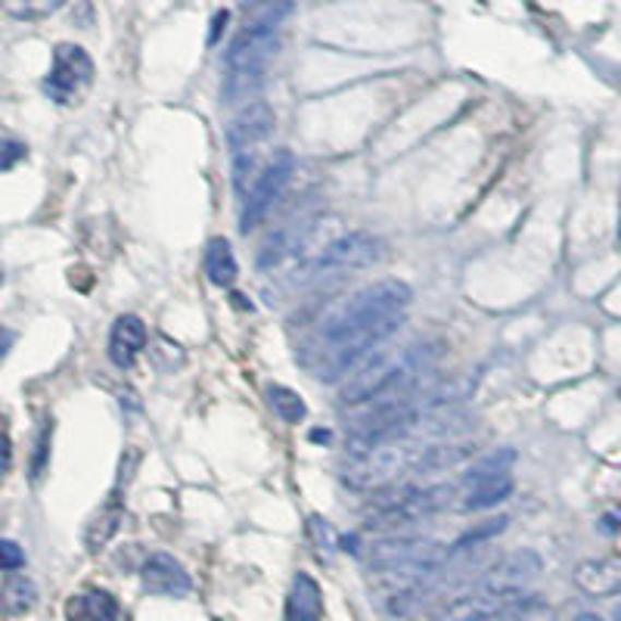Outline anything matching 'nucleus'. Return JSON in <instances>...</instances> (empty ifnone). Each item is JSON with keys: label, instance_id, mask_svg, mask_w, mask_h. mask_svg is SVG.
Returning a JSON list of instances; mask_svg holds the SVG:
<instances>
[{"label": "nucleus", "instance_id": "nucleus-1", "mask_svg": "<svg viewBox=\"0 0 621 621\" xmlns=\"http://www.w3.org/2000/svg\"><path fill=\"white\" fill-rule=\"evenodd\" d=\"M414 292L404 280H380L358 289L355 296L330 311L318 333L308 339L304 361L321 382H339L348 370L363 363L392 333L407 321Z\"/></svg>", "mask_w": 621, "mask_h": 621}, {"label": "nucleus", "instance_id": "nucleus-2", "mask_svg": "<svg viewBox=\"0 0 621 621\" xmlns=\"http://www.w3.org/2000/svg\"><path fill=\"white\" fill-rule=\"evenodd\" d=\"M296 0H267L255 7L252 20L246 22L240 35L227 47V60H224V103H237L249 94H255L267 65L280 50V28L289 20Z\"/></svg>", "mask_w": 621, "mask_h": 621}, {"label": "nucleus", "instance_id": "nucleus-3", "mask_svg": "<svg viewBox=\"0 0 621 621\" xmlns=\"http://www.w3.org/2000/svg\"><path fill=\"white\" fill-rule=\"evenodd\" d=\"M439 363V345H414L398 355H377L363 363V370L348 382L342 392V404L361 407V404L389 402L404 392H417L420 380Z\"/></svg>", "mask_w": 621, "mask_h": 621}, {"label": "nucleus", "instance_id": "nucleus-4", "mask_svg": "<svg viewBox=\"0 0 621 621\" xmlns=\"http://www.w3.org/2000/svg\"><path fill=\"white\" fill-rule=\"evenodd\" d=\"M463 488L457 485H426V488H414V485H407L398 498H392V501H385L367 520V528H377V532H398V528H407V525H417V522L429 520V516H435L441 510H447L451 503L457 501V494H461Z\"/></svg>", "mask_w": 621, "mask_h": 621}, {"label": "nucleus", "instance_id": "nucleus-5", "mask_svg": "<svg viewBox=\"0 0 621 621\" xmlns=\"http://www.w3.org/2000/svg\"><path fill=\"white\" fill-rule=\"evenodd\" d=\"M532 602L525 587H498L481 578L473 590L447 602L432 621H498L520 612Z\"/></svg>", "mask_w": 621, "mask_h": 621}, {"label": "nucleus", "instance_id": "nucleus-6", "mask_svg": "<svg viewBox=\"0 0 621 621\" xmlns=\"http://www.w3.org/2000/svg\"><path fill=\"white\" fill-rule=\"evenodd\" d=\"M382 255H385V242L380 237L351 230V234H342L336 240L326 242L304 267V277L318 280V277H330L342 271H361V267H370L373 261H380Z\"/></svg>", "mask_w": 621, "mask_h": 621}, {"label": "nucleus", "instance_id": "nucleus-7", "mask_svg": "<svg viewBox=\"0 0 621 621\" xmlns=\"http://www.w3.org/2000/svg\"><path fill=\"white\" fill-rule=\"evenodd\" d=\"M94 84V57L81 44H57L53 65L44 79V94L53 103H75Z\"/></svg>", "mask_w": 621, "mask_h": 621}, {"label": "nucleus", "instance_id": "nucleus-8", "mask_svg": "<svg viewBox=\"0 0 621 621\" xmlns=\"http://www.w3.org/2000/svg\"><path fill=\"white\" fill-rule=\"evenodd\" d=\"M296 171V156L289 150H280L274 159L267 162V168L259 175V181L249 187L246 202L240 212V234H252L261 220L267 218V212L274 208V202L286 190V183Z\"/></svg>", "mask_w": 621, "mask_h": 621}, {"label": "nucleus", "instance_id": "nucleus-9", "mask_svg": "<svg viewBox=\"0 0 621 621\" xmlns=\"http://www.w3.org/2000/svg\"><path fill=\"white\" fill-rule=\"evenodd\" d=\"M141 584L146 594H153V597H171V600H181V597H187V594L193 590L190 572H187L171 553H165V550H156V553H150V557L143 560Z\"/></svg>", "mask_w": 621, "mask_h": 621}, {"label": "nucleus", "instance_id": "nucleus-10", "mask_svg": "<svg viewBox=\"0 0 621 621\" xmlns=\"http://www.w3.org/2000/svg\"><path fill=\"white\" fill-rule=\"evenodd\" d=\"M277 121H274V109L267 103H249L240 116L227 124V146L230 153H246L252 146L264 143L274 134Z\"/></svg>", "mask_w": 621, "mask_h": 621}, {"label": "nucleus", "instance_id": "nucleus-11", "mask_svg": "<svg viewBox=\"0 0 621 621\" xmlns=\"http://www.w3.org/2000/svg\"><path fill=\"white\" fill-rule=\"evenodd\" d=\"M146 345H150L146 323L138 314H121L109 330V361L116 363L119 370H128V367L138 363V358L146 351Z\"/></svg>", "mask_w": 621, "mask_h": 621}, {"label": "nucleus", "instance_id": "nucleus-12", "mask_svg": "<svg viewBox=\"0 0 621 621\" xmlns=\"http://www.w3.org/2000/svg\"><path fill=\"white\" fill-rule=\"evenodd\" d=\"M65 619L69 621H128L121 602L100 587H91V590H81L72 594L65 600Z\"/></svg>", "mask_w": 621, "mask_h": 621}, {"label": "nucleus", "instance_id": "nucleus-13", "mask_svg": "<svg viewBox=\"0 0 621 621\" xmlns=\"http://www.w3.org/2000/svg\"><path fill=\"white\" fill-rule=\"evenodd\" d=\"M575 584L587 597H619L621 594V560H587L575 569Z\"/></svg>", "mask_w": 621, "mask_h": 621}, {"label": "nucleus", "instance_id": "nucleus-14", "mask_svg": "<svg viewBox=\"0 0 621 621\" xmlns=\"http://www.w3.org/2000/svg\"><path fill=\"white\" fill-rule=\"evenodd\" d=\"M323 619V590L308 572L292 578L289 597H286V621H321Z\"/></svg>", "mask_w": 621, "mask_h": 621}, {"label": "nucleus", "instance_id": "nucleus-15", "mask_svg": "<svg viewBox=\"0 0 621 621\" xmlns=\"http://www.w3.org/2000/svg\"><path fill=\"white\" fill-rule=\"evenodd\" d=\"M121 516H124V498H121V488H116L109 494V501L103 503L100 510H97V516L87 522V528H84V544H87L91 553H100L103 547L116 538Z\"/></svg>", "mask_w": 621, "mask_h": 621}, {"label": "nucleus", "instance_id": "nucleus-16", "mask_svg": "<svg viewBox=\"0 0 621 621\" xmlns=\"http://www.w3.org/2000/svg\"><path fill=\"white\" fill-rule=\"evenodd\" d=\"M202 267H205V277L215 283L218 289H230L237 283V277H240L237 252H234L230 240H224V237H212V240L205 242Z\"/></svg>", "mask_w": 621, "mask_h": 621}, {"label": "nucleus", "instance_id": "nucleus-17", "mask_svg": "<svg viewBox=\"0 0 621 621\" xmlns=\"http://www.w3.org/2000/svg\"><path fill=\"white\" fill-rule=\"evenodd\" d=\"M516 461H520V454H516L513 447H498V451L485 454V457H479V461L469 463V466L463 469L461 488L466 491V488H473V485H479V481L513 476V466H516Z\"/></svg>", "mask_w": 621, "mask_h": 621}, {"label": "nucleus", "instance_id": "nucleus-18", "mask_svg": "<svg viewBox=\"0 0 621 621\" xmlns=\"http://www.w3.org/2000/svg\"><path fill=\"white\" fill-rule=\"evenodd\" d=\"M469 454H473L469 444L441 441V444H432V447H422L414 473H417V476H435V473H444V469H454V466L466 461Z\"/></svg>", "mask_w": 621, "mask_h": 621}, {"label": "nucleus", "instance_id": "nucleus-19", "mask_svg": "<svg viewBox=\"0 0 621 621\" xmlns=\"http://www.w3.org/2000/svg\"><path fill=\"white\" fill-rule=\"evenodd\" d=\"M516 481L513 476H503V479L479 481L473 488H466V498H463V510L466 513H481V510H494L498 503H503L513 494Z\"/></svg>", "mask_w": 621, "mask_h": 621}, {"label": "nucleus", "instance_id": "nucleus-20", "mask_svg": "<svg viewBox=\"0 0 621 621\" xmlns=\"http://www.w3.org/2000/svg\"><path fill=\"white\" fill-rule=\"evenodd\" d=\"M267 404H271V410H274L283 422H301L308 417V404H304V398H301L299 392H292L289 385H280V382H271V385H267Z\"/></svg>", "mask_w": 621, "mask_h": 621}, {"label": "nucleus", "instance_id": "nucleus-21", "mask_svg": "<svg viewBox=\"0 0 621 621\" xmlns=\"http://www.w3.org/2000/svg\"><path fill=\"white\" fill-rule=\"evenodd\" d=\"M3 602H7L10 616H25L38 602V587L28 578H10L7 587H3Z\"/></svg>", "mask_w": 621, "mask_h": 621}, {"label": "nucleus", "instance_id": "nucleus-22", "mask_svg": "<svg viewBox=\"0 0 621 621\" xmlns=\"http://www.w3.org/2000/svg\"><path fill=\"white\" fill-rule=\"evenodd\" d=\"M506 525H510V520L506 516H494V520H485L479 522L476 528H469V532H463L461 538L454 541V553H466V550H473V547H481V544H488L491 538H498V535H503L506 532Z\"/></svg>", "mask_w": 621, "mask_h": 621}, {"label": "nucleus", "instance_id": "nucleus-23", "mask_svg": "<svg viewBox=\"0 0 621 621\" xmlns=\"http://www.w3.org/2000/svg\"><path fill=\"white\" fill-rule=\"evenodd\" d=\"M65 0H3L7 7V16L22 22H35V20H47L50 13H57Z\"/></svg>", "mask_w": 621, "mask_h": 621}, {"label": "nucleus", "instance_id": "nucleus-24", "mask_svg": "<svg viewBox=\"0 0 621 621\" xmlns=\"http://www.w3.org/2000/svg\"><path fill=\"white\" fill-rule=\"evenodd\" d=\"M50 435H53V422L44 420L40 422L38 439H35V451H32V469H28L32 481H38L40 473H44L47 463H50Z\"/></svg>", "mask_w": 621, "mask_h": 621}, {"label": "nucleus", "instance_id": "nucleus-25", "mask_svg": "<svg viewBox=\"0 0 621 621\" xmlns=\"http://www.w3.org/2000/svg\"><path fill=\"white\" fill-rule=\"evenodd\" d=\"M308 532H311V538L318 544V553L326 557V560H333V553H336V547H339V538H336V532H333V525L321 516H311L308 520Z\"/></svg>", "mask_w": 621, "mask_h": 621}, {"label": "nucleus", "instance_id": "nucleus-26", "mask_svg": "<svg viewBox=\"0 0 621 621\" xmlns=\"http://www.w3.org/2000/svg\"><path fill=\"white\" fill-rule=\"evenodd\" d=\"M0 565H3L7 572H16V569L25 565V550H22L13 538H3V541H0Z\"/></svg>", "mask_w": 621, "mask_h": 621}, {"label": "nucleus", "instance_id": "nucleus-27", "mask_svg": "<svg viewBox=\"0 0 621 621\" xmlns=\"http://www.w3.org/2000/svg\"><path fill=\"white\" fill-rule=\"evenodd\" d=\"M25 156H28V146L20 141H13V138H7V141H3V159H0V168H3V171H13L16 162L25 159Z\"/></svg>", "mask_w": 621, "mask_h": 621}, {"label": "nucleus", "instance_id": "nucleus-28", "mask_svg": "<svg viewBox=\"0 0 621 621\" xmlns=\"http://www.w3.org/2000/svg\"><path fill=\"white\" fill-rule=\"evenodd\" d=\"M227 25H230V13H227V10H218V13L212 16V28H208V47L220 44V35L227 32Z\"/></svg>", "mask_w": 621, "mask_h": 621}, {"label": "nucleus", "instance_id": "nucleus-29", "mask_svg": "<svg viewBox=\"0 0 621 621\" xmlns=\"http://www.w3.org/2000/svg\"><path fill=\"white\" fill-rule=\"evenodd\" d=\"M330 439H333L330 429H311V432H308V441H311V444H330Z\"/></svg>", "mask_w": 621, "mask_h": 621}, {"label": "nucleus", "instance_id": "nucleus-30", "mask_svg": "<svg viewBox=\"0 0 621 621\" xmlns=\"http://www.w3.org/2000/svg\"><path fill=\"white\" fill-rule=\"evenodd\" d=\"M10 466H13V441L3 439V473H10Z\"/></svg>", "mask_w": 621, "mask_h": 621}, {"label": "nucleus", "instance_id": "nucleus-31", "mask_svg": "<svg viewBox=\"0 0 621 621\" xmlns=\"http://www.w3.org/2000/svg\"><path fill=\"white\" fill-rule=\"evenodd\" d=\"M13 339H16V336H13V333L7 330V333H3V358L10 355V348H13Z\"/></svg>", "mask_w": 621, "mask_h": 621}, {"label": "nucleus", "instance_id": "nucleus-32", "mask_svg": "<svg viewBox=\"0 0 621 621\" xmlns=\"http://www.w3.org/2000/svg\"><path fill=\"white\" fill-rule=\"evenodd\" d=\"M572 621H602L600 616H594V612H582V616H575Z\"/></svg>", "mask_w": 621, "mask_h": 621}, {"label": "nucleus", "instance_id": "nucleus-33", "mask_svg": "<svg viewBox=\"0 0 621 621\" xmlns=\"http://www.w3.org/2000/svg\"><path fill=\"white\" fill-rule=\"evenodd\" d=\"M616 621H621V606H616Z\"/></svg>", "mask_w": 621, "mask_h": 621}]
</instances>
